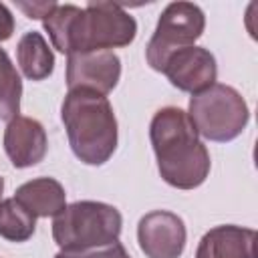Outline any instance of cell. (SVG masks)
<instances>
[{"label":"cell","mask_w":258,"mask_h":258,"mask_svg":"<svg viewBox=\"0 0 258 258\" xmlns=\"http://www.w3.org/2000/svg\"><path fill=\"white\" fill-rule=\"evenodd\" d=\"M44 30L56 50L79 54L127 46L137 34V24L123 6L113 2H91L85 8L56 4L44 18Z\"/></svg>","instance_id":"obj_1"},{"label":"cell","mask_w":258,"mask_h":258,"mask_svg":"<svg viewBox=\"0 0 258 258\" xmlns=\"http://www.w3.org/2000/svg\"><path fill=\"white\" fill-rule=\"evenodd\" d=\"M151 145L161 177L177 189L202 185L210 173V153L185 111L163 107L151 119Z\"/></svg>","instance_id":"obj_2"},{"label":"cell","mask_w":258,"mask_h":258,"mask_svg":"<svg viewBox=\"0 0 258 258\" xmlns=\"http://www.w3.org/2000/svg\"><path fill=\"white\" fill-rule=\"evenodd\" d=\"M60 117L73 153L87 165H103L117 149V119L109 99L91 89H71Z\"/></svg>","instance_id":"obj_3"},{"label":"cell","mask_w":258,"mask_h":258,"mask_svg":"<svg viewBox=\"0 0 258 258\" xmlns=\"http://www.w3.org/2000/svg\"><path fill=\"white\" fill-rule=\"evenodd\" d=\"M123 218L103 202H75L54 216L52 238L60 250H87L119 240Z\"/></svg>","instance_id":"obj_4"},{"label":"cell","mask_w":258,"mask_h":258,"mask_svg":"<svg viewBox=\"0 0 258 258\" xmlns=\"http://www.w3.org/2000/svg\"><path fill=\"white\" fill-rule=\"evenodd\" d=\"M187 117L191 119L198 135L226 143L244 131L250 113L244 97L236 89L214 83L206 91L191 95Z\"/></svg>","instance_id":"obj_5"},{"label":"cell","mask_w":258,"mask_h":258,"mask_svg":"<svg viewBox=\"0 0 258 258\" xmlns=\"http://www.w3.org/2000/svg\"><path fill=\"white\" fill-rule=\"evenodd\" d=\"M206 26L204 12L191 2H171L159 16L155 32L147 44L145 56L151 69L163 73L169 56L181 48L194 46Z\"/></svg>","instance_id":"obj_6"},{"label":"cell","mask_w":258,"mask_h":258,"mask_svg":"<svg viewBox=\"0 0 258 258\" xmlns=\"http://www.w3.org/2000/svg\"><path fill=\"white\" fill-rule=\"evenodd\" d=\"M137 238L147 258H179L185 248V226L179 216L155 210L139 220Z\"/></svg>","instance_id":"obj_7"},{"label":"cell","mask_w":258,"mask_h":258,"mask_svg":"<svg viewBox=\"0 0 258 258\" xmlns=\"http://www.w3.org/2000/svg\"><path fill=\"white\" fill-rule=\"evenodd\" d=\"M121 77V60L113 50L69 54L67 85L71 89H91L107 95Z\"/></svg>","instance_id":"obj_8"},{"label":"cell","mask_w":258,"mask_h":258,"mask_svg":"<svg viewBox=\"0 0 258 258\" xmlns=\"http://www.w3.org/2000/svg\"><path fill=\"white\" fill-rule=\"evenodd\" d=\"M163 73L179 91L198 95L216 83V58L202 46H187L169 56Z\"/></svg>","instance_id":"obj_9"},{"label":"cell","mask_w":258,"mask_h":258,"mask_svg":"<svg viewBox=\"0 0 258 258\" xmlns=\"http://www.w3.org/2000/svg\"><path fill=\"white\" fill-rule=\"evenodd\" d=\"M46 133L42 125L30 117H14L4 131V149L14 167H30L46 155Z\"/></svg>","instance_id":"obj_10"},{"label":"cell","mask_w":258,"mask_h":258,"mask_svg":"<svg viewBox=\"0 0 258 258\" xmlns=\"http://www.w3.org/2000/svg\"><path fill=\"white\" fill-rule=\"evenodd\" d=\"M196 258H256V232L242 226H216L204 234Z\"/></svg>","instance_id":"obj_11"},{"label":"cell","mask_w":258,"mask_h":258,"mask_svg":"<svg viewBox=\"0 0 258 258\" xmlns=\"http://www.w3.org/2000/svg\"><path fill=\"white\" fill-rule=\"evenodd\" d=\"M14 200L22 204L34 218L58 216L67 206L64 187L52 177H38L22 183L16 189Z\"/></svg>","instance_id":"obj_12"},{"label":"cell","mask_w":258,"mask_h":258,"mask_svg":"<svg viewBox=\"0 0 258 258\" xmlns=\"http://www.w3.org/2000/svg\"><path fill=\"white\" fill-rule=\"evenodd\" d=\"M16 58L24 77H28L30 81H42L52 75L54 56L40 32L32 30L20 38L16 48Z\"/></svg>","instance_id":"obj_13"},{"label":"cell","mask_w":258,"mask_h":258,"mask_svg":"<svg viewBox=\"0 0 258 258\" xmlns=\"http://www.w3.org/2000/svg\"><path fill=\"white\" fill-rule=\"evenodd\" d=\"M36 228V218L14 198L0 202V236L10 242H26Z\"/></svg>","instance_id":"obj_14"},{"label":"cell","mask_w":258,"mask_h":258,"mask_svg":"<svg viewBox=\"0 0 258 258\" xmlns=\"http://www.w3.org/2000/svg\"><path fill=\"white\" fill-rule=\"evenodd\" d=\"M22 83L16 73V67L8 54L0 48V119L12 121L20 111Z\"/></svg>","instance_id":"obj_15"},{"label":"cell","mask_w":258,"mask_h":258,"mask_svg":"<svg viewBox=\"0 0 258 258\" xmlns=\"http://www.w3.org/2000/svg\"><path fill=\"white\" fill-rule=\"evenodd\" d=\"M54 258H131V256L119 242H111L107 246H97L87 250H60Z\"/></svg>","instance_id":"obj_16"},{"label":"cell","mask_w":258,"mask_h":258,"mask_svg":"<svg viewBox=\"0 0 258 258\" xmlns=\"http://www.w3.org/2000/svg\"><path fill=\"white\" fill-rule=\"evenodd\" d=\"M18 8H20L28 18H40V20H44V18L56 8V2H30V4L20 2Z\"/></svg>","instance_id":"obj_17"},{"label":"cell","mask_w":258,"mask_h":258,"mask_svg":"<svg viewBox=\"0 0 258 258\" xmlns=\"http://www.w3.org/2000/svg\"><path fill=\"white\" fill-rule=\"evenodd\" d=\"M12 32H14V18H12L10 10L4 4H0V40L10 38Z\"/></svg>","instance_id":"obj_18"},{"label":"cell","mask_w":258,"mask_h":258,"mask_svg":"<svg viewBox=\"0 0 258 258\" xmlns=\"http://www.w3.org/2000/svg\"><path fill=\"white\" fill-rule=\"evenodd\" d=\"M2 189H4V179L0 177V200H2Z\"/></svg>","instance_id":"obj_19"}]
</instances>
